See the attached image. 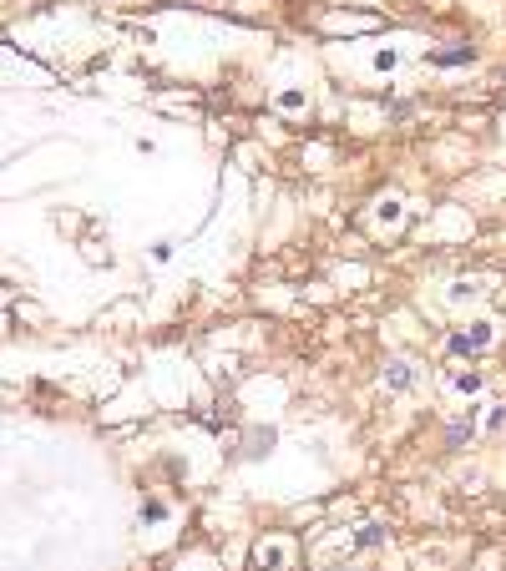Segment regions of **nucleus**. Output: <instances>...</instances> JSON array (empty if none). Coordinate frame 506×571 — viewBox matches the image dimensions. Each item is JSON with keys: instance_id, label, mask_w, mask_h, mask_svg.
<instances>
[{"instance_id": "nucleus-5", "label": "nucleus", "mask_w": 506, "mask_h": 571, "mask_svg": "<svg viewBox=\"0 0 506 571\" xmlns=\"http://www.w3.org/2000/svg\"><path fill=\"white\" fill-rule=\"evenodd\" d=\"M380 536H385V526H365V531H360V541H365V546H375Z\"/></svg>"}, {"instance_id": "nucleus-2", "label": "nucleus", "mask_w": 506, "mask_h": 571, "mask_svg": "<svg viewBox=\"0 0 506 571\" xmlns=\"http://www.w3.org/2000/svg\"><path fill=\"white\" fill-rule=\"evenodd\" d=\"M435 61L440 66H461V61H471V46L466 51H435Z\"/></svg>"}, {"instance_id": "nucleus-3", "label": "nucleus", "mask_w": 506, "mask_h": 571, "mask_svg": "<svg viewBox=\"0 0 506 571\" xmlns=\"http://www.w3.org/2000/svg\"><path fill=\"white\" fill-rule=\"evenodd\" d=\"M263 561H268V566H278V561H284V546H268V551H258V566H263Z\"/></svg>"}, {"instance_id": "nucleus-4", "label": "nucleus", "mask_w": 506, "mask_h": 571, "mask_svg": "<svg viewBox=\"0 0 506 571\" xmlns=\"http://www.w3.org/2000/svg\"><path fill=\"white\" fill-rule=\"evenodd\" d=\"M390 384H410V374H405V364H400V359L390 364Z\"/></svg>"}, {"instance_id": "nucleus-1", "label": "nucleus", "mask_w": 506, "mask_h": 571, "mask_svg": "<svg viewBox=\"0 0 506 571\" xmlns=\"http://www.w3.org/2000/svg\"><path fill=\"white\" fill-rule=\"evenodd\" d=\"M486 339H491V329H486V324H476V334H456V339H451V349H456V354H471V349H481V344H486Z\"/></svg>"}]
</instances>
